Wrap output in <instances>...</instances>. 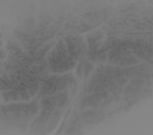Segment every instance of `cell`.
I'll return each mask as SVG.
<instances>
[{"instance_id":"2","label":"cell","mask_w":153,"mask_h":135,"mask_svg":"<svg viewBox=\"0 0 153 135\" xmlns=\"http://www.w3.org/2000/svg\"><path fill=\"white\" fill-rule=\"evenodd\" d=\"M132 83L134 85L139 86V85H142L144 83V81L141 79L134 78V79H132Z\"/></svg>"},{"instance_id":"1","label":"cell","mask_w":153,"mask_h":135,"mask_svg":"<svg viewBox=\"0 0 153 135\" xmlns=\"http://www.w3.org/2000/svg\"><path fill=\"white\" fill-rule=\"evenodd\" d=\"M93 68V66L91 64L84 61L78 65L77 68L76 74L80 78L82 77L86 78L88 76L90 71H92Z\"/></svg>"}]
</instances>
